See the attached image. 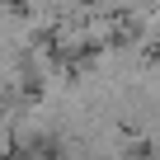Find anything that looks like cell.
Here are the masks:
<instances>
[{"label":"cell","mask_w":160,"mask_h":160,"mask_svg":"<svg viewBox=\"0 0 160 160\" xmlns=\"http://www.w3.org/2000/svg\"><path fill=\"white\" fill-rule=\"evenodd\" d=\"M118 160H151V151H127V155H118Z\"/></svg>","instance_id":"1"}]
</instances>
